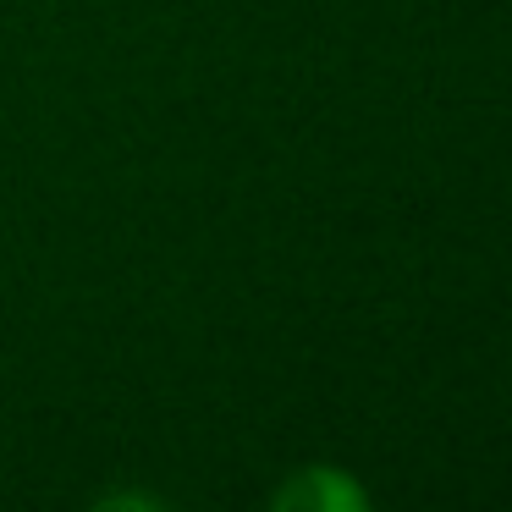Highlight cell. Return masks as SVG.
<instances>
[{"label":"cell","mask_w":512,"mask_h":512,"mask_svg":"<svg viewBox=\"0 0 512 512\" xmlns=\"http://www.w3.org/2000/svg\"><path fill=\"white\" fill-rule=\"evenodd\" d=\"M276 507H364V490L347 485L336 468H303L287 490H276Z\"/></svg>","instance_id":"obj_1"}]
</instances>
